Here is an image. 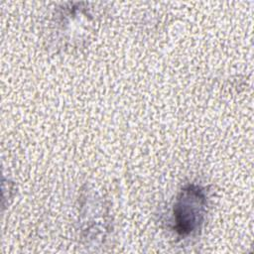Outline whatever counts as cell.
I'll return each instance as SVG.
<instances>
[{
	"mask_svg": "<svg viewBox=\"0 0 254 254\" xmlns=\"http://www.w3.org/2000/svg\"><path fill=\"white\" fill-rule=\"evenodd\" d=\"M205 208V196L197 186L185 188L174 207L175 229L179 234L188 235L202 222Z\"/></svg>",
	"mask_w": 254,
	"mask_h": 254,
	"instance_id": "obj_1",
	"label": "cell"
}]
</instances>
